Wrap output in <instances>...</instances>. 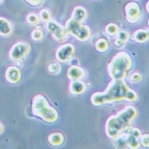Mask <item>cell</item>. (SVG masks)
<instances>
[{"mask_svg":"<svg viewBox=\"0 0 149 149\" xmlns=\"http://www.w3.org/2000/svg\"><path fill=\"white\" fill-rule=\"evenodd\" d=\"M86 16L87 13L84 8L82 7L78 6L74 8L72 13V16H71V18L77 22H82L86 18Z\"/></svg>","mask_w":149,"mask_h":149,"instance_id":"5bb4252c","label":"cell"},{"mask_svg":"<svg viewBox=\"0 0 149 149\" xmlns=\"http://www.w3.org/2000/svg\"><path fill=\"white\" fill-rule=\"evenodd\" d=\"M64 137L61 133L54 132L51 134L48 137L49 143L53 146H59L64 142Z\"/></svg>","mask_w":149,"mask_h":149,"instance_id":"2e32d148","label":"cell"},{"mask_svg":"<svg viewBox=\"0 0 149 149\" xmlns=\"http://www.w3.org/2000/svg\"><path fill=\"white\" fill-rule=\"evenodd\" d=\"M129 38L128 33L125 31H121L117 33V38L115 41V45L117 47H121L124 45Z\"/></svg>","mask_w":149,"mask_h":149,"instance_id":"ac0fdd59","label":"cell"},{"mask_svg":"<svg viewBox=\"0 0 149 149\" xmlns=\"http://www.w3.org/2000/svg\"><path fill=\"white\" fill-rule=\"evenodd\" d=\"M32 111L34 116L47 123L55 122L58 118V113L55 108L51 107L47 99L42 94L34 97Z\"/></svg>","mask_w":149,"mask_h":149,"instance_id":"277c9868","label":"cell"},{"mask_svg":"<svg viewBox=\"0 0 149 149\" xmlns=\"http://www.w3.org/2000/svg\"><path fill=\"white\" fill-rule=\"evenodd\" d=\"M48 71L51 74H56L61 71V65L55 62L52 63L48 65Z\"/></svg>","mask_w":149,"mask_h":149,"instance_id":"44dd1931","label":"cell"},{"mask_svg":"<svg viewBox=\"0 0 149 149\" xmlns=\"http://www.w3.org/2000/svg\"><path fill=\"white\" fill-rule=\"evenodd\" d=\"M132 60L129 54L121 51L113 57L108 66L109 75L112 79H123L132 67Z\"/></svg>","mask_w":149,"mask_h":149,"instance_id":"3957f363","label":"cell"},{"mask_svg":"<svg viewBox=\"0 0 149 149\" xmlns=\"http://www.w3.org/2000/svg\"><path fill=\"white\" fill-rule=\"evenodd\" d=\"M40 16L43 20L45 22H48L51 19V14L49 12V10L46 9L42 10L40 13Z\"/></svg>","mask_w":149,"mask_h":149,"instance_id":"cb8c5ba5","label":"cell"},{"mask_svg":"<svg viewBox=\"0 0 149 149\" xmlns=\"http://www.w3.org/2000/svg\"><path fill=\"white\" fill-rule=\"evenodd\" d=\"M84 70L81 67L77 66L75 65L71 66L67 71L68 78L72 81L81 79L84 77Z\"/></svg>","mask_w":149,"mask_h":149,"instance_id":"7c38bea8","label":"cell"},{"mask_svg":"<svg viewBox=\"0 0 149 149\" xmlns=\"http://www.w3.org/2000/svg\"><path fill=\"white\" fill-rule=\"evenodd\" d=\"M65 29L68 33L71 34L78 40L81 42L87 41L91 36L90 29L87 25H83L81 22L70 18L65 23Z\"/></svg>","mask_w":149,"mask_h":149,"instance_id":"5b68a950","label":"cell"},{"mask_svg":"<svg viewBox=\"0 0 149 149\" xmlns=\"http://www.w3.org/2000/svg\"><path fill=\"white\" fill-rule=\"evenodd\" d=\"M25 1L31 5L36 6V5H39L40 4H41L43 0H25Z\"/></svg>","mask_w":149,"mask_h":149,"instance_id":"4316f807","label":"cell"},{"mask_svg":"<svg viewBox=\"0 0 149 149\" xmlns=\"http://www.w3.org/2000/svg\"><path fill=\"white\" fill-rule=\"evenodd\" d=\"M30 45L25 42H18L11 48L9 56L14 61H19L24 58L29 53Z\"/></svg>","mask_w":149,"mask_h":149,"instance_id":"ba28073f","label":"cell"},{"mask_svg":"<svg viewBox=\"0 0 149 149\" xmlns=\"http://www.w3.org/2000/svg\"><path fill=\"white\" fill-rule=\"evenodd\" d=\"M95 48L99 52H104L108 48V42L105 39H99L95 43Z\"/></svg>","mask_w":149,"mask_h":149,"instance_id":"d6986e66","label":"cell"},{"mask_svg":"<svg viewBox=\"0 0 149 149\" xmlns=\"http://www.w3.org/2000/svg\"><path fill=\"white\" fill-rule=\"evenodd\" d=\"M126 18L128 22L135 24L141 18V10L138 4L135 2H130L125 6Z\"/></svg>","mask_w":149,"mask_h":149,"instance_id":"9c48e42d","label":"cell"},{"mask_svg":"<svg viewBox=\"0 0 149 149\" xmlns=\"http://www.w3.org/2000/svg\"><path fill=\"white\" fill-rule=\"evenodd\" d=\"M47 29L53 38L56 40L62 41L66 39L68 36V33L65 28L54 21H48Z\"/></svg>","mask_w":149,"mask_h":149,"instance_id":"52a82bcc","label":"cell"},{"mask_svg":"<svg viewBox=\"0 0 149 149\" xmlns=\"http://www.w3.org/2000/svg\"><path fill=\"white\" fill-rule=\"evenodd\" d=\"M74 52L73 45L71 44H66L59 47L56 52V58L59 62H65L71 59Z\"/></svg>","mask_w":149,"mask_h":149,"instance_id":"30bf717a","label":"cell"},{"mask_svg":"<svg viewBox=\"0 0 149 149\" xmlns=\"http://www.w3.org/2000/svg\"><path fill=\"white\" fill-rule=\"evenodd\" d=\"M32 38L34 40L39 41L42 39L43 38V33L40 30L36 29L34 30L32 33Z\"/></svg>","mask_w":149,"mask_h":149,"instance_id":"603a6c76","label":"cell"},{"mask_svg":"<svg viewBox=\"0 0 149 149\" xmlns=\"http://www.w3.org/2000/svg\"><path fill=\"white\" fill-rule=\"evenodd\" d=\"M140 140H141V144L143 147H149V137L148 134H145V135L141 136Z\"/></svg>","mask_w":149,"mask_h":149,"instance_id":"d4e9b609","label":"cell"},{"mask_svg":"<svg viewBox=\"0 0 149 149\" xmlns=\"http://www.w3.org/2000/svg\"><path fill=\"white\" fill-rule=\"evenodd\" d=\"M5 76H6V79L8 82L13 83V84H15L20 80L21 72L18 68L15 66H10L8 68L7 70Z\"/></svg>","mask_w":149,"mask_h":149,"instance_id":"8fae6325","label":"cell"},{"mask_svg":"<svg viewBox=\"0 0 149 149\" xmlns=\"http://www.w3.org/2000/svg\"><path fill=\"white\" fill-rule=\"evenodd\" d=\"M12 32V26L7 19L0 18V34L8 36Z\"/></svg>","mask_w":149,"mask_h":149,"instance_id":"9a60e30c","label":"cell"},{"mask_svg":"<svg viewBox=\"0 0 149 149\" xmlns=\"http://www.w3.org/2000/svg\"><path fill=\"white\" fill-rule=\"evenodd\" d=\"M27 20L31 24H36L39 22V18L36 14L31 13L27 16Z\"/></svg>","mask_w":149,"mask_h":149,"instance_id":"7402d4cb","label":"cell"},{"mask_svg":"<svg viewBox=\"0 0 149 149\" xmlns=\"http://www.w3.org/2000/svg\"><path fill=\"white\" fill-rule=\"evenodd\" d=\"M134 40L139 43H144L148 39V31L147 30L139 29L136 31L134 34Z\"/></svg>","mask_w":149,"mask_h":149,"instance_id":"e0dca14e","label":"cell"},{"mask_svg":"<svg viewBox=\"0 0 149 149\" xmlns=\"http://www.w3.org/2000/svg\"><path fill=\"white\" fill-rule=\"evenodd\" d=\"M86 84L81 80H74L70 83V91L74 95H79L86 90Z\"/></svg>","mask_w":149,"mask_h":149,"instance_id":"4fadbf2b","label":"cell"},{"mask_svg":"<svg viewBox=\"0 0 149 149\" xmlns=\"http://www.w3.org/2000/svg\"><path fill=\"white\" fill-rule=\"evenodd\" d=\"M3 131V126L0 124V133H1Z\"/></svg>","mask_w":149,"mask_h":149,"instance_id":"83f0119b","label":"cell"},{"mask_svg":"<svg viewBox=\"0 0 149 149\" xmlns=\"http://www.w3.org/2000/svg\"><path fill=\"white\" fill-rule=\"evenodd\" d=\"M137 94L129 88L123 79H112L103 92H95L91 97V102L94 106H101L108 103L125 101H136Z\"/></svg>","mask_w":149,"mask_h":149,"instance_id":"6da1fadb","label":"cell"},{"mask_svg":"<svg viewBox=\"0 0 149 149\" xmlns=\"http://www.w3.org/2000/svg\"><path fill=\"white\" fill-rule=\"evenodd\" d=\"M141 79H142L141 74L139 73H134L130 77L131 81L134 82L140 81L141 80Z\"/></svg>","mask_w":149,"mask_h":149,"instance_id":"484cf974","label":"cell"},{"mask_svg":"<svg viewBox=\"0 0 149 149\" xmlns=\"http://www.w3.org/2000/svg\"><path fill=\"white\" fill-rule=\"evenodd\" d=\"M125 131L127 132L125 135L127 147L132 149L138 148L142 136L141 131L138 128L132 127H129Z\"/></svg>","mask_w":149,"mask_h":149,"instance_id":"8992f818","label":"cell"},{"mask_svg":"<svg viewBox=\"0 0 149 149\" xmlns=\"http://www.w3.org/2000/svg\"><path fill=\"white\" fill-rule=\"evenodd\" d=\"M1 0H0V2H1Z\"/></svg>","mask_w":149,"mask_h":149,"instance_id":"f1b7e54d","label":"cell"},{"mask_svg":"<svg viewBox=\"0 0 149 149\" xmlns=\"http://www.w3.org/2000/svg\"><path fill=\"white\" fill-rule=\"evenodd\" d=\"M105 31L109 35H116L119 32V28L116 24H109L105 27Z\"/></svg>","mask_w":149,"mask_h":149,"instance_id":"ffe728a7","label":"cell"},{"mask_svg":"<svg viewBox=\"0 0 149 149\" xmlns=\"http://www.w3.org/2000/svg\"><path fill=\"white\" fill-rule=\"evenodd\" d=\"M137 115L136 109L127 106L116 115L110 116L105 125V132L110 139H115L130 127Z\"/></svg>","mask_w":149,"mask_h":149,"instance_id":"7a4b0ae2","label":"cell"}]
</instances>
